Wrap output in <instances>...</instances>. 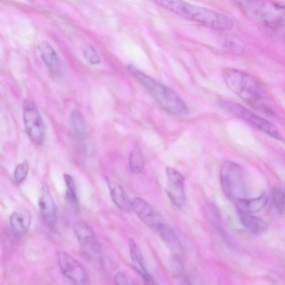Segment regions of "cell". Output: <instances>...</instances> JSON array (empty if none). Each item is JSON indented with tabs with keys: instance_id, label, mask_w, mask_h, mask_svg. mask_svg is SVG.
I'll return each instance as SVG.
<instances>
[{
	"instance_id": "cell-1",
	"label": "cell",
	"mask_w": 285,
	"mask_h": 285,
	"mask_svg": "<svg viewBox=\"0 0 285 285\" xmlns=\"http://www.w3.org/2000/svg\"><path fill=\"white\" fill-rule=\"evenodd\" d=\"M223 77L230 90L252 108L267 115H276L268 95L251 75L237 69L227 68L224 71Z\"/></svg>"
},
{
	"instance_id": "cell-2",
	"label": "cell",
	"mask_w": 285,
	"mask_h": 285,
	"mask_svg": "<svg viewBox=\"0 0 285 285\" xmlns=\"http://www.w3.org/2000/svg\"><path fill=\"white\" fill-rule=\"evenodd\" d=\"M161 7L180 16L217 30H230L235 26L232 19L220 12L195 5L184 0H153Z\"/></svg>"
},
{
	"instance_id": "cell-3",
	"label": "cell",
	"mask_w": 285,
	"mask_h": 285,
	"mask_svg": "<svg viewBox=\"0 0 285 285\" xmlns=\"http://www.w3.org/2000/svg\"><path fill=\"white\" fill-rule=\"evenodd\" d=\"M128 70L163 110L176 116L184 117L188 115L189 109L187 104L172 89L159 83L134 66L129 65Z\"/></svg>"
},
{
	"instance_id": "cell-4",
	"label": "cell",
	"mask_w": 285,
	"mask_h": 285,
	"mask_svg": "<svg viewBox=\"0 0 285 285\" xmlns=\"http://www.w3.org/2000/svg\"><path fill=\"white\" fill-rule=\"evenodd\" d=\"M253 20L271 28H280L284 20V8L270 0H233Z\"/></svg>"
},
{
	"instance_id": "cell-5",
	"label": "cell",
	"mask_w": 285,
	"mask_h": 285,
	"mask_svg": "<svg viewBox=\"0 0 285 285\" xmlns=\"http://www.w3.org/2000/svg\"><path fill=\"white\" fill-rule=\"evenodd\" d=\"M220 179L228 198L236 201L245 199V175L243 168L239 164L231 161L225 162L221 168Z\"/></svg>"
},
{
	"instance_id": "cell-6",
	"label": "cell",
	"mask_w": 285,
	"mask_h": 285,
	"mask_svg": "<svg viewBox=\"0 0 285 285\" xmlns=\"http://www.w3.org/2000/svg\"><path fill=\"white\" fill-rule=\"evenodd\" d=\"M220 105L233 115L245 120L258 130L265 134L277 139L278 141H283V137L279 130L274 124L269 120L257 116L251 111L246 109L244 106L238 104L231 102L229 101H220Z\"/></svg>"
},
{
	"instance_id": "cell-7",
	"label": "cell",
	"mask_w": 285,
	"mask_h": 285,
	"mask_svg": "<svg viewBox=\"0 0 285 285\" xmlns=\"http://www.w3.org/2000/svg\"><path fill=\"white\" fill-rule=\"evenodd\" d=\"M24 122L30 140L35 144L41 145L45 138V127L36 105L30 100L23 103Z\"/></svg>"
},
{
	"instance_id": "cell-8",
	"label": "cell",
	"mask_w": 285,
	"mask_h": 285,
	"mask_svg": "<svg viewBox=\"0 0 285 285\" xmlns=\"http://www.w3.org/2000/svg\"><path fill=\"white\" fill-rule=\"evenodd\" d=\"M74 230L84 254L90 258L98 256L100 245L92 228L83 221H78L75 224Z\"/></svg>"
},
{
	"instance_id": "cell-9",
	"label": "cell",
	"mask_w": 285,
	"mask_h": 285,
	"mask_svg": "<svg viewBox=\"0 0 285 285\" xmlns=\"http://www.w3.org/2000/svg\"><path fill=\"white\" fill-rule=\"evenodd\" d=\"M132 210L135 211L145 225L156 232L163 224L166 223L154 207L142 199L136 198L132 202Z\"/></svg>"
},
{
	"instance_id": "cell-10",
	"label": "cell",
	"mask_w": 285,
	"mask_h": 285,
	"mask_svg": "<svg viewBox=\"0 0 285 285\" xmlns=\"http://www.w3.org/2000/svg\"><path fill=\"white\" fill-rule=\"evenodd\" d=\"M168 177L166 192L172 204L178 207L182 206L185 202V181L184 177L177 169L167 167Z\"/></svg>"
},
{
	"instance_id": "cell-11",
	"label": "cell",
	"mask_w": 285,
	"mask_h": 285,
	"mask_svg": "<svg viewBox=\"0 0 285 285\" xmlns=\"http://www.w3.org/2000/svg\"><path fill=\"white\" fill-rule=\"evenodd\" d=\"M59 262L63 274L76 284H82L86 281L85 271L77 259L67 252L59 255Z\"/></svg>"
},
{
	"instance_id": "cell-12",
	"label": "cell",
	"mask_w": 285,
	"mask_h": 285,
	"mask_svg": "<svg viewBox=\"0 0 285 285\" xmlns=\"http://www.w3.org/2000/svg\"><path fill=\"white\" fill-rule=\"evenodd\" d=\"M39 206L44 222L49 226L53 227L56 220V208L52 194L46 186L41 189Z\"/></svg>"
},
{
	"instance_id": "cell-13",
	"label": "cell",
	"mask_w": 285,
	"mask_h": 285,
	"mask_svg": "<svg viewBox=\"0 0 285 285\" xmlns=\"http://www.w3.org/2000/svg\"><path fill=\"white\" fill-rule=\"evenodd\" d=\"M39 50L41 58L51 74L59 76L61 72L60 62L55 50L48 42L43 41L39 44Z\"/></svg>"
},
{
	"instance_id": "cell-14",
	"label": "cell",
	"mask_w": 285,
	"mask_h": 285,
	"mask_svg": "<svg viewBox=\"0 0 285 285\" xmlns=\"http://www.w3.org/2000/svg\"><path fill=\"white\" fill-rule=\"evenodd\" d=\"M129 245L131 260L135 268L142 275L145 283L148 284H155L154 278H152L145 268L140 249L132 238L129 239Z\"/></svg>"
},
{
	"instance_id": "cell-15",
	"label": "cell",
	"mask_w": 285,
	"mask_h": 285,
	"mask_svg": "<svg viewBox=\"0 0 285 285\" xmlns=\"http://www.w3.org/2000/svg\"><path fill=\"white\" fill-rule=\"evenodd\" d=\"M110 189L111 197L114 202L120 210L129 212L132 210V202L123 188L118 183L107 180Z\"/></svg>"
},
{
	"instance_id": "cell-16",
	"label": "cell",
	"mask_w": 285,
	"mask_h": 285,
	"mask_svg": "<svg viewBox=\"0 0 285 285\" xmlns=\"http://www.w3.org/2000/svg\"><path fill=\"white\" fill-rule=\"evenodd\" d=\"M31 214L27 209L18 207L10 217V224L13 230L18 233L27 232L31 225Z\"/></svg>"
},
{
	"instance_id": "cell-17",
	"label": "cell",
	"mask_w": 285,
	"mask_h": 285,
	"mask_svg": "<svg viewBox=\"0 0 285 285\" xmlns=\"http://www.w3.org/2000/svg\"><path fill=\"white\" fill-rule=\"evenodd\" d=\"M238 210L248 213H256L260 211L268 203L267 193L263 192L259 197L252 199H242L237 201Z\"/></svg>"
},
{
	"instance_id": "cell-18",
	"label": "cell",
	"mask_w": 285,
	"mask_h": 285,
	"mask_svg": "<svg viewBox=\"0 0 285 285\" xmlns=\"http://www.w3.org/2000/svg\"><path fill=\"white\" fill-rule=\"evenodd\" d=\"M238 214L240 223L252 232L261 233L267 229V224L261 218L240 210H238Z\"/></svg>"
},
{
	"instance_id": "cell-19",
	"label": "cell",
	"mask_w": 285,
	"mask_h": 285,
	"mask_svg": "<svg viewBox=\"0 0 285 285\" xmlns=\"http://www.w3.org/2000/svg\"><path fill=\"white\" fill-rule=\"evenodd\" d=\"M70 124L75 135L83 138L86 131L85 120L81 113L78 109L73 110L70 116Z\"/></svg>"
},
{
	"instance_id": "cell-20",
	"label": "cell",
	"mask_w": 285,
	"mask_h": 285,
	"mask_svg": "<svg viewBox=\"0 0 285 285\" xmlns=\"http://www.w3.org/2000/svg\"><path fill=\"white\" fill-rule=\"evenodd\" d=\"M157 232L160 234L163 242H165L171 249L176 251L180 250L181 245L178 238L177 237L174 231L166 223L163 224Z\"/></svg>"
},
{
	"instance_id": "cell-21",
	"label": "cell",
	"mask_w": 285,
	"mask_h": 285,
	"mask_svg": "<svg viewBox=\"0 0 285 285\" xmlns=\"http://www.w3.org/2000/svg\"><path fill=\"white\" fill-rule=\"evenodd\" d=\"M129 166L133 173L139 174L142 173L144 167V160L140 150H133L129 156Z\"/></svg>"
},
{
	"instance_id": "cell-22",
	"label": "cell",
	"mask_w": 285,
	"mask_h": 285,
	"mask_svg": "<svg viewBox=\"0 0 285 285\" xmlns=\"http://www.w3.org/2000/svg\"><path fill=\"white\" fill-rule=\"evenodd\" d=\"M81 52L84 59L89 64L97 65L101 62L100 56L96 49L88 43H84L81 46Z\"/></svg>"
},
{
	"instance_id": "cell-23",
	"label": "cell",
	"mask_w": 285,
	"mask_h": 285,
	"mask_svg": "<svg viewBox=\"0 0 285 285\" xmlns=\"http://www.w3.org/2000/svg\"><path fill=\"white\" fill-rule=\"evenodd\" d=\"M64 180L67 185V198L73 206H77L78 204V199L74 181L73 177L67 174L64 175Z\"/></svg>"
},
{
	"instance_id": "cell-24",
	"label": "cell",
	"mask_w": 285,
	"mask_h": 285,
	"mask_svg": "<svg viewBox=\"0 0 285 285\" xmlns=\"http://www.w3.org/2000/svg\"><path fill=\"white\" fill-rule=\"evenodd\" d=\"M273 195L275 208L278 213L283 214L284 209V195L281 188L276 186L274 189Z\"/></svg>"
},
{
	"instance_id": "cell-25",
	"label": "cell",
	"mask_w": 285,
	"mask_h": 285,
	"mask_svg": "<svg viewBox=\"0 0 285 285\" xmlns=\"http://www.w3.org/2000/svg\"><path fill=\"white\" fill-rule=\"evenodd\" d=\"M29 170V166L27 162L18 164L14 172V178L16 182L20 183L26 179Z\"/></svg>"
},
{
	"instance_id": "cell-26",
	"label": "cell",
	"mask_w": 285,
	"mask_h": 285,
	"mask_svg": "<svg viewBox=\"0 0 285 285\" xmlns=\"http://www.w3.org/2000/svg\"><path fill=\"white\" fill-rule=\"evenodd\" d=\"M115 282L117 284H129L127 277L122 273L118 272L115 277Z\"/></svg>"
}]
</instances>
